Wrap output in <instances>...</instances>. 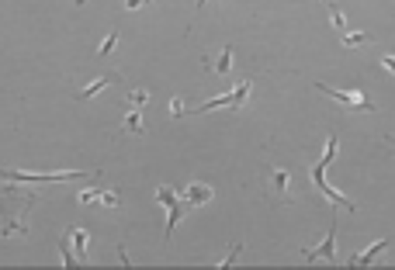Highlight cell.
Returning <instances> with one entry per match:
<instances>
[{
    "instance_id": "cell-7",
    "label": "cell",
    "mask_w": 395,
    "mask_h": 270,
    "mask_svg": "<svg viewBox=\"0 0 395 270\" xmlns=\"http://www.w3.org/2000/svg\"><path fill=\"white\" fill-rule=\"evenodd\" d=\"M77 201L80 204H104V208H119L121 194L119 191H80Z\"/></svg>"
},
{
    "instance_id": "cell-21",
    "label": "cell",
    "mask_w": 395,
    "mask_h": 270,
    "mask_svg": "<svg viewBox=\"0 0 395 270\" xmlns=\"http://www.w3.org/2000/svg\"><path fill=\"white\" fill-rule=\"evenodd\" d=\"M382 66H385V70L395 77V56H385V59H382Z\"/></svg>"
},
{
    "instance_id": "cell-14",
    "label": "cell",
    "mask_w": 395,
    "mask_h": 270,
    "mask_svg": "<svg viewBox=\"0 0 395 270\" xmlns=\"http://www.w3.org/2000/svg\"><path fill=\"white\" fill-rule=\"evenodd\" d=\"M205 66H208V70H215V73H229V70H233V49L226 45V49L215 56V63H205Z\"/></svg>"
},
{
    "instance_id": "cell-18",
    "label": "cell",
    "mask_w": 395,
    "mask_h": 270,
    "mask_svg": "<svg viewBox=\"0 0 395 270\" xmlns=\"http://www.w3.org/2000/svg\"><path fill=\"white\" fill-rule=\"evenodd\" d=\"M146 101H150V90H128V104L132 108H142Z\"/></svg>"
},
{
    "instance_id": "cell-10",
    "label": "cell",
    "mask_w": 395,
    "mask_h": 270,
    "mask_svg": "<svg viewBox=\"0 0 395 270\" xmlns=\"http://www.w3.org/2000/svg\"><path fill=\"white\" fill-rule=\"evenodd\" d=\"M389 246H392V239H378L367 253H360V257H354V260H351V267H367V264H375V257H378L382 250H389Z\"/></svg>"
},
{
    "instance_id": "cell-1",
    "label": "cell",
    "mask_w": 395,
    "mask_h": 270,
    "mask_svg": "<svg viewBox=\"0 0 395 270\" xmlns=\"http://www.w3.org/2000/svg\"><path fill=\"white\" fill-rule=\"evenodd\" d=\"M333 156H336V135H329V139H326V156H322V159H319L316 166H312V180H316L319 194H322L326 201H333V204H344L347 211H354V204H351V201H347L344 194H340V191H333V188L326 184V170H329Z\"/></svg>"
},
{
    "instance_id": "cell-17",
    "label": "cell",
    "mask_w": 395,
    "mask_h": 270,
    "mask_svg": "<svg viewBox=\"0 0 395 270\" xmlns=\"http://www.w3.org/2000/svg\"><path fill=\"white\" fill-rule=\"evenodd\" d=\"M115 45H119V32H108V39L101 42V49H97V56H101V59H104V56H108V52H111V49H115Z\"/></svg>"
},
{
    "instance_id": "cell-11",
    "label": "cell",
    "mask_w": 395,
    "mask_h": 270,
    "mask_svg": "<svg viewBox=\"0 0 395 270\" xmlns=\"http://www.w3.org/2000/svg\"><path fill=\"white\" fill-rule=\"evenodd\" d=\"M115 80H119V73H104V77H97V80H94V83H87V87L80 90V94H77V101H87V97H94V94H101V90H104L108 83H115Z\"/></svg>"
},
{
    "instance_id": "cell-13",
    "label": "cell",
    "mask_w": 395,
    "mask_h": 270,
    "mask_svg": "<svg viewBox=\"0 0 395 270\" xmlns=\"http://www.w3.org/2000/svg\"><path fill=\"white\" fill-rule=\"evenodd\" d=\"M121 132H128V135H146V125H142V118H139V111H135V108H132V111H125Z\"/></svg>"
},
{
    "instance_id": "cell-20",
    "label": "cell",
    "mask_w": 395,
    "mask_h": 270,
    "mask_svg": "<svg viewBox=\"0 0 395 270\" xmlns=\"http://www.w3.org/2000/svg\"><path fill=\"white\" fill-rule=\"evenodd\" d=\"M142 4H153V0H125V7H128V11H139Z\"/></svg>"
},
{
    "instance_id": "cell-8",
    "label": "cell",
    "mask_w": 395,
    "mask_h": 270,
    "mask_svg": "<svg viewBox=\"0 0 395 270\" xmlns=\"http://www.w3.org/2000/svg\"><path fill=\"white\" fill-rule=\"evenodd\" d=\"M184 201H188V208H198V204L212 201V188H208V184H191V188L184 191Z\"/></svg>"
},
{
    "instance_id": "cell-16",
    "label": "cell",
    "mask_w": 395,
    "mask_h": 270,
    "mask_svg": "<svg viewBox=\"0 0 395 270\" xmlns=\"http://www.w3.org/2000/svg\"><path fill=\"white\" fill-rule=\"evenodd\" d=\"M340 39H344V45H351V49H354V45H360V42H371L375 35H367V32H344Z\"/></svg>"
},
{
    "instance_id": "cell-4",
    "label": "cell",
    "mask_w": 395,
    "mask_h": 270,
    "mask_svg": "<svg viewBox=\"0 0 395 270\" xmlns=\"http://www.w3.org/2000/svg\"><path fill=\"white\" fill-rule=\"evenodd\" d=\"M267 188H271V197H277L281 204H284V201H291V191H288V188H291V173L271 166V170H267Z\"/></svg>"
},
{
    "instance_id": "cell-22",
    "label": "cell",
    "mask_w": 395,
    "mask_h": 270,
    "mask_svg": "<svg viewBox=\"0 0 395 270\" xmlns=\"http://www.w3.org/2000/svg\"><path fill=\"white\" fill-rule=\"evenodd\" d=\"M205 4H208V0H198V7H205Z\"/></svg>"
},
{
    "instance_id": "cell-2",
    "label": "cell",
    "mask_w": 395,
    "mask_h": 270,
    "mask_svg": "<svg viewBox=\"0 0 395 270\" xmlns=\"http://www.w3.org/2000/svg\"><path fill=\"white\" fill-rule=\"evenodd\" d=\"M250 80H243L236 83L229 94H222V97H212V101H205V104H198L191 115H205V111H215V108H226V111H243V104H246V94H250Z\"/></svg>"
},
{
    "instance_id": "cell-6",
    "label": "cell",
    "mask_w": 395,
    "mask_h": 270,
    "mask_svg": "<svg viewBox=\"0 0 395 270\" xmlns=\"http://www.w3.org/2000/svg\"><path fill=\"white\" fill-rule=\"evenodd\" d=\"M302 257L312 264V260H336V226L329 229V235L319 243L316 250H302Z\"/></svg>"
},
{
    "instance_id": "cell-5",
    "label": "cell",
    "mask_w": 395,
    "mask_h": 270,
    "mask_svg": "<svg viewBox=\"0 0 395 270\" xmlns=\"http://www.w3.org/2000/svg\"><path fill=\"white\" fill-rule=\"evenodd\" d=\"M4 177L7 180H25V184H32V180L52 184V180H73V177H80V170H66V173H14V170H4Z\"/></svg>"
},
{
    "instance_id": "cell-15",
    "label": "cell",
    "mask_w": 395,
    "mask_h": 270,
    "mask_svg": "<svg viewBox=\"0 0 395 270\" xmlns=\"http://www.w3.org/2000/svg\"><path fill=\"white\" fill-rule=\"evenodd\" d=\"M326 7H329V18H333V25H336V32L344 35L347 32V18H344V11H340V4L336 0H322Z\"/></svg>"
},
{
    "instance_id": "cell-12",
    "label": "cell",
    "mask_w": 395,
    "mask_h": 270,
    "mask_svg": "<svg viewBox=\"0 0 395 270\" xmlns=\"http://www.w3.org/2000/svg\"><path fill=\"white\" fill-rule=\"evenodd\" d=\"M66 243H70V253L87 257V243H90V235H87V229H73V232H66Z\"/></svg>"
},
{
    "instance_id": "cell-19",
    "label": "cell",
    "mask_w": 395,
    "mask_h": 270,
    "mask_svg": "<svg viewBox=\"0 0 395 270\" xmlns=\"http://www.w3.org/2000/svg\"><path fill=\"white\" fill-rule=\"evenodd\" d=\"M170 115H174V118L188 115V108H184V97H174V101H170Z\"/></svg>"
},
{
    "instance_id": "cell-3",
    "label": "cell",
    "mask_w": 395,
    "mask_h": 270,
    "mask_svg": "<svg viewBox=\"0 0 395 270\" xmlns=\"http://www.w3.org/2000/svg\"><path fill=\"white\" fill-rule=\"evenodd\" d=\"M316 87L326 94V97H333V101H340V104H347V108H364V111H375V101H371L364 90H336V87H326V83H316Z\"/></svg>"
},
{
    "instance_id": "cell-9",
    "label": "cell",
    "mask_w": 395,
    "mask_h": 270,
    "mask_svg": "<svg viewBox=\"0 0 395 270\" xmlns=\"http://www.w3.org/2000/svg\"><path fill=\"white\" fill-rule=\"evenodd\" d=\"M184 211H188V201H181V197L166 208V243H170V235H174V226L184 219Z\"/></svg>"
}]
</instances>
